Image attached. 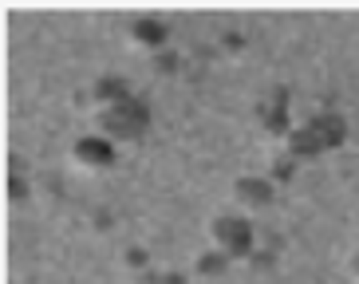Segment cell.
<instances>
[{
  "label": "cell",
  "instance_id": "8992f818",
  "mask_svg": "<svg viewBox=\"0 0 359 284\" xmlns=\"http://www.w3.org/2000/svg\"><path fill=\"white\" fill-rule=\"evenodd\" d=\"M170 36H166V24L154 20V16H147V20L135 24V43H147V48H162Z\"/></svg>",
  "mask_w": 359,
  "mask_h": 284
},
{
  "label": "cell",
  "instance_id": "6da1fadb",
  "mask_svg": "<svg viewBox=\"0 0 359 284\" xmlns=\"http://www.w3.org/2000/svg\"><path fill=\"white\" fill-rule=\"evenodd\" d=\"M147 126H150V107L138 95H130V99L103 111V135L111 142H135V138L147 135Z\"/></svg>",
  "mask_w": 359,
  "mask_h": 284
},
{
  "label": "cell",
  "instance_id": "ba28073f",
  "mask_svg": "<svg viewBox=\"0 0 359 284\" xmlns=\"http://www.w3.org/2000/svg\"><path fill=\"white\" fill-rule=\"evenodd\" d=\"M147 284H186V276L182 273H150Z\"/></svg>",
  "mask_w": 359,
  "mask_h": 284
},
{
  "label": "cell",
  "instance_id": "5b68a950",
  "mask_svg": "<svg viewBox=\"0 0 359 284\" xmlns=\"http://www.w3.org/2000/svg\"><path fill=\"white\" fill-rule=\"evenodd\" d=\"M233 198H237V205H245V210H264V205L273 201V182L257 178V174H245V178H237V186H233Z\"/></svg>",
  "mask_w": 359,
  "mask_h": 284
},
{
  "label": "cell",
  "instance_id": "9c48e42d",
  "mask_svg": "<svg viewBox=\"0 0 359 284\" xmlns=\"http://www.w3.org/2000/svg\"><path fill=\"white\" fill-rule=\"evenodd\" d=\"M351 273L359 276V252H355V257H351Z\"/></svg>",
  "mask_w": 359,
  "mask_h": 284
},
{
  "label": "cell",
  "instance_id": "3957f363",
  "mask_svg": "<svg viewBox=\"0 0 359 284\" xmlns=\"http://www.w3.org/2000/svg\"><path fill=\"white\" fill-rule=\"evenodd\" d=\"M210 237L229 261L253 257V225H249V217H241V213H222V217H213Z\"/></svg>",
  "mask_w": 359,
  "mask_h": 284
},
{
  "label": "cell",
  "instance_id": "7a4b0ae2",
  "mask_svg": "<svg viewBox=\"0 0 359 284\" xmlns=\"http://www.w3.org/2000/svg\"><path fill=\"white\" fill-rule=\"evenodd\" d=\"M339 138H344V123L336 115H316L288 135V150L296 158H308V154H320V150H332Z\"/></svg>",
  "mask_w": 359,
  "mask_h": 284
},
{
  "label": "cell",
  "instance_id": "52a82bcc",
  "mask_svg": "<svg viewBox=\"0 0 359 284\" xmlns=\"http://www.w3.org/2000/svg\"><path fill=\"white\" fill-rule=\"evenodd\" d=\"M229 264H233V261L225 257L222 249H213V252H201V257H198V273H201V276H222Z\"/></svg>",
  "mask_w": 359,
  "mask_h": 284
},
{
  "label": "cell",
  "instance_id": "277c9868",
  "mask_svg": "<svg viewBox=\"0 0 359 284\" xmlns=\"http://www.w3.org/2000/svg\"><path fill=\"white\" fill-rule=\"evenodd\" d=\"M75 162L87 170H107L111 162H115V142L107 135H83L79 142H75Z\"/></svg>",
  "mask_w": 359,
  "mask_h": 284
}]
</instances>
